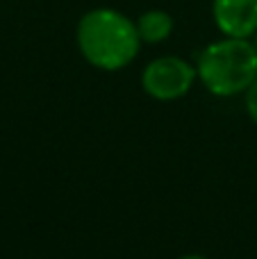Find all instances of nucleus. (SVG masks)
Segmentation results:
<instances>
[{
	"label": "nucleus",
	"instance_id": "obj_3",
	"mask_svg": "<svg viewBox=\"0 0 257 259\" xmlns=\"http://www.w3.org/2000/svg\"><path fill=\"white\" fill-rule=\"evenodd\" d=\"M196 80H198L196 64H189L178 55L155 57L141 71L144 91L159 103H173V100L185 98L196 84Z\"/></svg>",
	"mask_w": 257,
	"mask_h": 259
},
{
	"label": "nucleus",
	"instance_id": "obj_7",
	"mask_svg": "<svg viewBox=\"0 0 257 259\" xmlns=\"http://www.w3.org/2000/svg\"><path fill=\"white\" fill-rule=\"evenodd\" d=\"M178 259H207V257L198 255V252H191V255H182V257H178Z\"/></svg>",
	"mask_w": 257,
	"mask_h": 259
},
{
	"label": "nucleus",
	"instance_id": "obj_6",
	"mask_svg": "<svg viewBox=\"0 0 257 259\" xmlns=\"http://www.w3.org/2000/svg\"><path fill=\"white\" fill-rule=\"evenodd\" d=\"M246 112H248V118L257 125V77L255 82L246 89Z\"/></svg>",
	"mask_w": 257,
	"mask_h": 259
},
{
	"label": "nucleus",
	"instance_id": "obj_8",
	"mask_svg": "<svg viewBox=\"0 0 257 259\" xmlns=\"http://www.w3.org/2000/svg\"><path fill=\"white\" fill-rule=\"evenodd\" d=\"M253 44H255V48H257V32H255V41H253Z\"/></svg>",
	"mask_w": 257,
	"mask_h": 259
},
{
	"label": "nucleus",
	"instance_id": "obj_4",
	"mask_svg": "<svg viewBox=\"0 0 257 259\" xmlns=\"http://www.w3.org/2000/svg\"><path fill=\"white\" fill-rule=\"evenodd\" d=\"M212 18L223 36L250 39L257 32V0H212Z\"/></svg>",
	"mask_w": 257,
	"mask_h": 259
},
{
	"label": "nucleus",
	"instance_id": "obj_2",
	"mask_svg": "<svg viewBox=\"0 0 257 259\" xmlns=\"http://www.w3.org/2000/svg\"><path fill=\"white\" fill-rule=\"evenodd\" d=\"M196 71L212 96L232 98L246 94L257 77V48L250 39L223 36L198 53Z\"/></svg>",
	"mask_w": 257,
	"mask_h": 259
},
{
	"label": "nucleus",
	"instance_id": "obj_5",
	"mask_svg": "<svg viewBox=\"0 0 257 259\" xmlns=\"http://www.w3.org/2000/svg\"><path fill=\"white\" fill-rule=\"evenodd\" d=\"M137 32L141 36V44H148V46H157L164 44L168 36L173 34V16L164 9H146L144 14H139L137 18Z\"/></svg>",
	"mask_w": 257,
	"mask_h": 259
},
{
	"label": "nucleus",
	"instance_id": "obj_1",
	"mask_svg": "<svg viewBox=\"0 0 257 259\" xmlns=\"http://www.w3.org/2000/svg\"><path fill=\"white\" fill-rule=\"evenodd\" d=\"M75 44L87 64L98 71H121L137 59L141 36L137 23L112 7H96L80 16Z\"/></svg>",
	"mask_w": 257,
	"mask_h": 259
}]
</instances>
